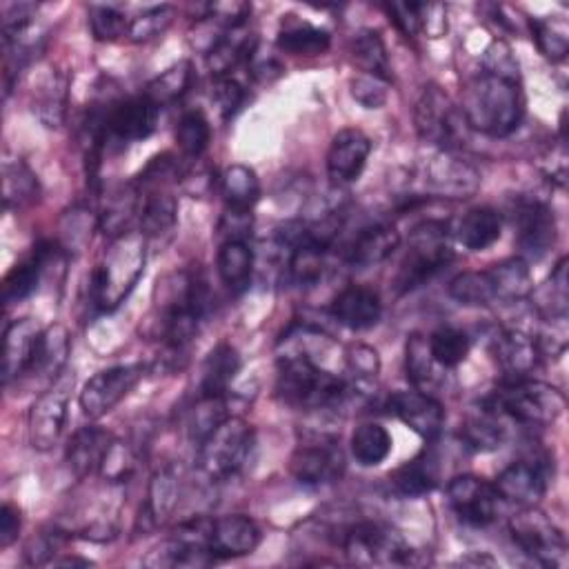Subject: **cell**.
Returning a JSON list of instances; mask_svg holds the SVG:
<instances>
[{
	"label": "cell",
	"instance_id": "cell-1",
	"mask_svg": "<svg viewBox=\"0 0 569 569\" xmlns=\"http://www.w3.org/2000/svg\"><path fill=\"white\" fill-rule=\"evenodd\" d=\"M460 111L469 129L493 138L509 136L525 116L520 78L482 69L465 87Z\"/></svg>",
	"mask_w": 569,
	"mask_h": 569
},
{
	"label": "cell",
	"instance_id": "cell-2",
	"mask_svg": "<svg viewBox=\"0 0 569 569\" xmlns=\"http://www.w3.org/2000/svg\"><path fill=\"white\" fill-rule=\"evenodd\" d=\"M147 260V238L138 229L111 238L91 273V300L98 311H113L138 284Z\"/></svg>",
	"mask_w": 569,
	"mask_h": 569
},
{
	"label": "cell",
	"instance_id": "cell-3",
	"mask_svg": "<svg viewBox=\"0 0 569 569\" xmlns=\"http://www.w3.org/2000/svg\"><path fill=\"white\" fill-rule=\"evenodd\" d=\"M276 391L289 407L307 411L336 409L349 396L347 382L322 369L309 353H284L280 358Z\"/></svg>",
	"mask_w": 569,
	"mask_h": 569
},
{
	"label": "cell",
	"instance_id": "cell-4",
	"mask_svg": "<svg viewBox=\"0 0 569 569\" xmlns=\"http://www.w3.org/2000/svg\"><path fill=\"white\" fill-rule=\"evenodd\" d=\"M500 416L529 427H545L565 411V396L560 389L529 378L505 380L489 398H485Z\"/></svg>",
	"mask_w": 569,
	"mask_h": 569
},
{
	"label": "cell",
	"instance_id": "cell-5",
	"mask_svg": "<svg viewBox=\"0 0 569 569\" xmlns=\"http://www.w3.org/2000/svg\"><path fill=\"white\" fill-rule=\"evenodd\" d=\"M453 258L449 229L440 220H422L409 233V249L400 262L396 276V289L400 293L420 287L436 276Z\"/></svg>",
	"mask_w": 569,
	"mask_h": 569
},
{
	"label": "cell",
	"instance_id": "cell-6",
	"mask_svg": "<svg viewBox=\"0 0 569 569\" xmlns=\"http://www.w3.org/2000/svg\"><path fill=\"white\" fill-rule=\"evenodd\" d=\"M338 545L356 565H416V553L398 529L376 522L358 520L340 531Z\"/></svg>",
	"mask_w": 569,
	"mask_h": 569
},
{
	"label": "cell",
	"instance_id": "cell-7",
	"mask_svg": "<svg viewBox=\"0 0 569 569\" xmlns=\"http://www.w3.org/2000/svg\"><path fill=\"white\" fill-rule=\"evenodd\" d=\"M253 447V429L247 420L238 416H227L200 445H198V467L200 471L218 482L236 476Z\"/></svg>",
	"mask_w": 569,
	"mask_h": 569
},
{
	"label": "cell",
	"instance_id": "cell-8",
	"mask_svg": "<svg viewBox=\"0 0 569 569\" xmlns=\"http://www.w3.org/2000/svg\"><path fill=\"white\" fill-rule=\"evenodd\" d=\"M413 124L418 136L438 147V151H456L469 129L460 107L438 84H427L420 91L413 107Z\"/></svg>",
	"mask_w": 569,
	"mask_h": 569
},
{
	"label": "cell",
	"instance_id": "cell-9",
	"mask_svg": "<svg viewBox=\"0 0 569 569\" xmlns=\"http://www.w3.org/2000/svg\"><path fill=\"white\" fill-rule=\"evenodd\" d=\"M509 533L516 547L542 567H562L567 558V542L562 531L533 507H520L509 520Z\"/></svg>",
	"mask_w": 569,
	"mask_h": 569
},
{
	"label": "cell",
	"instance_id": "cell-10",
	"mask_svg": "<svg viewBox=\"0 0 569 569\" xmlns=\"http://www.w3.org/2000/svg\"><path fill=\"white\" fill-rule=\"evenodd\" d=\"M76 376L73 371L64 369L31 405L29 409V442L38 451H49L62 436L67 413H69V398L73 389Z\"/></svg>",
	"mask_w": 569,
	"mask_h": 569
},
{
	"label": "cell",
	"instance_id": "cell-11",
	"mask_svg": "<svg viewBox=\"0 0 569 569\" xmlns=\"http://www.w3.org/2000/svg\"><path fill=\"white\" fill-rule=\"evenodd\" d=\"M142 376H144L142 365H116L93 373L84 382L78 396L82 413L91 420L107 416L116 405H120L133 391V387L142 380Z\"/></svg>",
	"mask_w": 569,
	"mask_h": 569
},
{
	"label": "cell",
	"instance_id": "cell-12",
	"mask_svg": "<svg viewBox=\"0 0 569 569\" xmlns=\"http://www.w3.org/2000/svg\"><path fill=\"white\" fill-rule=\"evenodd\" d=\"M427 193L451 200H467L480 189V171L456 151H436L422 173Z\"/></svg>",
	"mask_w": 569,
	"mask_h": 569
},
{
	"label": "cell",
	"instance_id": "cell-13",
	"mask_svg": "<svg viewBox=\"0 0 569 569\" xmlns=\"http://www.w3.org/2000/svg\"><path fill=\"white\" fill-rule=\"evenodd\" d=\"M289 471L296 482L307 487L336 482L345 471V456L338 440L320 436L298 445L289 460Z\"/></svg>",
	"mask_w": 569,
	"mask_h": 569
},
{
	"label": "cell",
	"instance_id": "cell-14",
	"mask_svg": "<svg viewBox=\"0 0 569 569\" xmlns=\"http://www.w3.org/2000/svg\"><path fill=\"white\" fill-rule=\"evenodd\" d=\"M447 500L458 520L471 527H485L493 522L500 505L496 487L471 473L456 476L447 485Z\"/></svg>",
	"mask_w": 569,
	"mask_h": 569
},
{
	"label": "cell",
	"instance_id": "cell-15",
	"mask_svg": "<svg viewBox=\"0 0 569 569\" xmlns=\"http://www.w3.org/2000/svg\"><path fill=\"white\" fill-rule=\"evenodd\" d=\"M516 242L525 258L540 260L556 244V218L553 211L540 200H518L513 207Z\"/></svg>",
	"mask_w": 569,
	"mask_h": 569
},
{
	"label": "cell",
	"instance_id": "cell-16",
	"mask_svg": "<svg viewBox=\"0 0 569 569\" xmlns=\"http://www.w3.org/2000/svg\"><path fill=\"white\" fill-rule=\"evenodd\" d=\"M389 413H393L402 425L425 440H433L442 431L445 409L442 405L420 389L396 391L387 400Z\"/></svg>",
	"mask_w": 569,
	"mask_h": 569
},
{
	"label": "cell",
	"instance_id": "cell-17",
	"mask_svg": "<svg viewBox=\"0 0 569 569\" xmlns=\"http://www.w3.org/2000/svg\"><path fill=\"white\" fill-rule=\"evenodd\" d=\"M549 467L540 460H518L505 467L493 487L500 500H507L518 507H533L547 491Z\"/></svg>",
	"mask_w": 569,
	"mask_h": 569
},
{
	"label": "cell",
	"instance_id": "cell-18",
	"mask_svg": "<svg viewBox=\"0 0 569 569\" xmlns=\"http://www.w3.org/2000/svg\"><path fill=\"white\" fill-rule=\"evenodd\" d=\"M371 153V140L360 129H340L327 151V176L336 187L356 182Z\"/></svg>",
	"mask_w": 569,
	"mask_h": 569
},
{
	"label": "cell",
	"instance_id": "cell-19",
	"mask_svg": "<svg viewBox=\"0 0 569 569\" xmlns=\"http://www.w3.org/2000/svg\"><path fill=\"white\" fill-rule=\"evenodd\" d=\"M160 107H156L147 96H136L118 100L107 109V133L122 140L136 142L149 138L158 127Z\"/></svg>",
	"mask_w": 569,
	"mask_h": 569
},
{
	"label": "cell",
	"instance_id": "cell-20",
	"mask_svg": "<svg viewBox=\"0 0 569 569\" xmlns=\"http://www.w3.org/2000/svg\"><path fill=\"white\" fill-rule=\"evenodd\" d=\"M491 353L498 369L505 373V380L527 378L542 356L538 340L520 329L498 331L491 340Z\"/></svg>",
	"mask_w": 569,
	"mask_h": 569
},
{
	"label": "cell",
	"instance_id": "cell-21",
	"mask_svg": "<svg viewBox=\"0 0 569 569\" xmlns=\"http://www.w3.org/2000/svg\"><path fill=\"white\" fill-rule=\"evenodd\" d=\"M260 542V529L249 516L231 513L211 520L209 549L216 560L251 553Z\"/></svg>",
	"mask_w": 569,
	"mask_h": 569
},
{
	"label": "cell",
	"instance_id": "cell-22",
	"mask_svg": "<svg viewBox=\"0 0 569 569\" xmlns=\"http://www.w3.org/2000/svg\"><path fill=\"white\" fill-rule=\"evenodd\" d=\"M113 442H116L113 433L98 425H87L78 429L67 445L69 469L78 478H89L93 473H100Z\"/></svg>",
	"mask_w": 569,
	"mask_h": 569
},
{
	"label": "cell",
	"instance_id": "cell-23",
	"mask_svg": "<svg viewBox=\"0 0 569 569\" xmlns=\"http://www.w3.org/2000/svg\"><path fill=\"white\" fill-rule=\"evenodd\" d=\"M42 329L33 318H18L4 329V358H2V380L9 385L11 380L24 376L31 367L33 353L38 349Z\"/></svg>",
	"mask_w": 569,
	"mask_h": 569
},
{
	"label": "cell",
	"instance_id": "cell-24",
	"mask_svg": "<svg viewBox=\"0 0 569 569\" xmlns=\"http://www.w3.org/2000/svg\"><path fill=\"white\" fill-rule=\"evenodd\" d=\"M331 316L342 327L362 331L378 325L382 316V302L373 289L362 284H349L333 298Z\"/></svg>",
	"mask_w": 569,
	"mask_h": 569
},
{
	"label": "cell",
	"instance_id": "cell-25",
	"mask_svg": "<svg viewBox=\"0 0 569 569\" xmlns=\"http://www.w3.org/2000/svg\"><path fill=\"white\" fill-rule=\"evenodd\" d=\"M400 244V233L389 222H378L371 227L360 229L351 244L347 247L345 260L356 269L376 267L387 260Z\"/></svg>",
	"mask_w": 569,
	"mask_h": 569
},
{
	"label": "cell",
	"instance_id": "cell-26",
	"mask_svg": "<svg viewBox=\"0 0 569 569\" xmlns=\"http://www.w3.org/2000/svg\"><path fill=\"white\" fill-rule=\"evenodd\" d=\"M60 253V249L53 242H40L33 253L18 262L4 278V287H2V296H4V305H16L24 298H29L36 289L38 282L42 278V273L47 271V264Z\"/></svg>",
	"mask_w": 569,
	"mask_h": 569
},
{
	"label": "cell",
	"instance_id": "cell-27",
	"mask_svg": "<svg viewBox=\"0 0 569 569\" xmlns=\"http://www.w3.org/2000/svg\"><path fill=\"white\" fill-rule=\"evenodd\" d=\"M69 331L64 325L53 322L47 329H42L38 349L33 353L29 376L38 378L42 382H53L64 369H67V358H69Z\"/></svg>",
	"mask_w": 569,
	"mask_h": 569
},
{
	"label": "cell",
	"instance_id": "cell-28",
	"mask_svg": "<svg viewBox=\"0 0 569 569\" xmlns=\"http://www.w3.org/2000/svg\"><path fill=\"white\" fill-rule=\"evenodd\" d=\"M180 496L178 478L171 469H160L153 473L149 489H147V500L140 509V516L136 520L138 531H153L160 527L176 509Z\"/></svg>",
	"mask_w": 569,
	"mask_h": 569
},
{
	"label": "cell",
	"instance_id": "cell-29",
	"mask_svg": "<svg viewBox=\"0 0 569 569\" xmlns=\"http://www.w3.org/2000/svg\"><path fill=\"white\" fill-rule=\"evenodd\" d=\"M256 51V36L249 33L244 27L229 29L222 33V38L204 53L207 67L213 78L231 76L236 67L242 62H249Z\"/></svg>",
	"mask_w": 569,
	"mask_h": 569
},
{
	"label": "cell",
	"instance_id": "cell-30",
	"mask_svg": "<svg viewBox=\"0 0 569 569\" xmlns=\"http://www.w3.org/2000/svg\"><path fill=\"white\" fill-rule=\"evenodd\" d=\"M176 213H178V202L167 189H162V187L140 189V218H138V222H140V231L144 233L147 240L171 233L173 227H176Z\"/></svg>",
	"mask_w": 569,
	"mask_h": 569
},
{
	"label": "cell",
	"instance_id": "cell-31",
	"mask_svg": "<svg viewBox=\"0 0 569 569\" xmlns=\"http://www.w3.org/2000/svg\"><path fill=\"white\" fill-rule=\"evenodd\" d=\"M240 371V356L229 342H218L204 358L200 369V396H227L236 373Z\"/></svg>",
	"mask_w": 569,
	"mask_h": 569
},
{
	"label": "cell",
	"instance_id": "cell-32",
	"mask_svg": "<svg viewBox=\"0 0 569 569\" xmlns=\"http://www.w3.org/2000/svg\"><path fill=\"white\" fill-rule=\"evenodd\" d=\"M282 27L278 31V49H282L284 53L291 56H305V58H313V56H322L329 44H331V36L329 31L313 27L311 22H305L296 16H282Z\"/></svg>",
	"mask_w": 569,
	"mask_h": 569
},
{
	"label": "cell",
	"instance_id": "cell-33",
	"mask_svg": "<svg viewBox=\"0 0 569 569\" xmlns=\"http://www.w3.org/2000/svg\"><path fill=\"white\" fill-rule=\"evenodd\" d=\"M140 218V189L136 184H124L111 191L98 213V227L104 236L118 238L131 231V222Z\"/></svg>",
	"mask_w": 569,
	"mask_h": 569
},
{
	"label": "cell",
	"instance_id": "cell-34",
	"mask_svg": "<svg viewBox=\"0 0 569 569\" xmlns=\"http://www.w3.org/2000/svg\"><path fill=\"white\" fill-rule=\"evenodd\" d=\"M438 460L431 451H420L416 458L407 460L402 467H398L391 476L389 482L391 487L407 498L425 496L438 487Z\"/></svg>",
	"mask_w": 569,
	"mask_h": 569
},
{
	"label": "cell",
	"instance_id": "cell-35",
	"mask_svg": "<svg viewBox=\"0 0 569 569\" xmlns=\"http://www.w3.org/2000/svg\"><path fill=\"white\" fill-rule=\"evenodd\" d=\"M500 413L489 405L480 402V407L471 409L460 427V436L473 451H493L505 440V427L498 418Z\"/></svg>",
	"mask_w": 569,
	"mask_h": 569
},
{
	"label": "cell",
	"instance_id": "cell-36",
	"mask_svg": "<svg viewBox=\"0 0 569 569\" xmlns=\"http://www.w3.org/2000/svg\"><path fill=\"white\" fill-rule=\"evenodd\" d=\"M502 231V218L491 207L469 209L456 229V240L469 251H482L491 247Z\"/></svg>",
	"mask_w": 569,
	"mask_h": 569
},
{
	"label": "cell",
	"instance_id": "cell-37",
	"mask_svg": "<svg viewBox=\"0 0 569 569\" xmlns=\"http://www.w3.org/2000/svg\"><path fill=\"white\" fill-rule=\"evenodd\" d=\"M216 264H218V276L222 284L231 293H242L251 282L253 249L249 242H242V240L222 242L218 249Z\"/></svg>",
	"mask_w": 569,
	"mask_h": 569
},
{
	"label": "cell",
	"instance_id": "cell-38",
	"mask_svg": "<svg viewBox=\"0 0 569 569\" xmlns=\"http://www.w3.org/2000/svg\"><path fill=\"white\" fill-rule=\"evenodd\" d=\"M487 271H489L498 302H518V300L527 298L533 289L529 264L520 256L507 258Z\"/></svg>",
	"mask_w": 569,
	"mask_h": 569
},
{
	"label": "cell",
	"instance_id": "cell-39",
	"mask_svg": "<svg viewBox=\"0 0 569 569\" xmlns=\"http://www.w3.org/2000/svg\"><path fill=\"white\" fill-rule=\"evenodd\" d=\"M351 58L362 69V73L373 76L382 82L391 80V64L382 36L376 29H360L351 38Z\"/></svg>",
	"mask_w": 569,
	"mask_h": 569
},
{
	"label": "cell",
	"instance_id": "cell-40",
	"mask_svg": "<svg viewBox=\"0 0 569 569\" xmlns=\"http://www.w3.org/2000/svg\"><path fill=\"white\" fill-rule=\"evenodd\" d=\"M40 187L36 173L20 160L7 158L2 162V202L4 209H24L38 200Z\"/></svg>",
	"mask_w": 569,
	"mask_h": 569
},
{
	"label": "cell",
	"instance_id": "cell-41",
	"mask_svg": "<svg viewBox=\"0 0 569 569\" xmlns=\"http://www.w3.org/2000/svg\"><path fill=\"white\" fill-rule=\"evenodd\" d=\"M220 193L227 209L251 211L260 200V180L247 164H231L220 176Z\"/></svg>",
	"mask_w": 569,
	"mask_h": 569
},
{
	"label": "cell",
	"instance_id": "cell-42",
	"mask_svg": "<svg viewBox=\"0 0 569 569\" xmlns=\"http://www.w3.org/2000/svg\"><path fill=\"white\" fill-rule=\"evenodd\" d=\"M193 82V67L189 60H180L164 69L160 76H156L147 87L144 93L156 107H167L178 102L191 87Z\"/></svg>",
	"mask_w": 569,
	"mask_h": 569
},
{
	"label": "cell",
	"instance_id": "cell-43",
	"mask_svg": "<svg viewBox=\"0 0 569 569\" xmlns=\"http://www.w3.org/2000/svg\"><path fill=\"white\" fill-rule=\"evenodd\" d=\"M67 78L62 73H49L36 91L33 113L44 127H60L67 113Z\"/></svg>",
	"mask_w": 569,
	"mask_h": 569
},
{
	"label": "cell",
	"instance_id": "cell-44",
	"mask_svg": "<svg viewBox=\"0 0 569 569\" xmlns=\"http://www.w3.org/2000/svg\"><path fill=\"white\" fill-rule=\"evenodd\" d=\"M391 445L393 440L389 431L378 422H365L356 427L351 436V453L362 467H376L385 462L391 453Z\"/></svg>",
	"mask_w": 569,
	"mask_h": 569
},
{
	"label": "cell",
	"instance_id": "cell-45",
	"mask_svg": "<svg viewBox=\"0 0 569 569\" xmlns=\"http://www.w3.org/2000/svg\"><path fill=\"white\" fill-rule=\"evenodd\" d=\"M325 251L309 242H298L289 249L287 271L298 287H313L325 276Z\"/></svg>",
	"mask_w": 569,
	"mask_h": 569
},
{
	"label": "cell",
	"instance_id": "cell-46",
	"mask_svg": "<svg viewBox=\"0 0 569 569\" xmlns=\"http://www.w3.org/2000/svg\"><path fill=\"white\" fill-rule=\"evenodd\" d=\"M531 38L536 40L540 53L547 60L551 62L565 60L569 51V27L565 18L545 16V18L531 20Z\"/></svg>",
	"mask_w": 569,
	"mask_h": 569
},
{
	"label": "cell",
	"instance_id": "cell-47",
	"mask_svg": "<svg viewBox=\"0 0 569 569\" xmlns=\"http://www.w3.org/2000/svg\"><path fill=\"white\" fill-rule=\"evenodd\" d=\"M567 258H560L549 280L538 289V309L545 320H567L569 284H567Z\"/></svg>",
	"mask_w": 569,
	"mask_h": 569
},
{
	"label": "cell",
	"instance_id": "cell-48",
	"mask_svg": "<svg viewBox=\"0 0 569 569\" xmlns=\"http://www.w3.org/2000/svg\"><path fill=\"white\" fill-rule=\"evenodd\" d=\"M449 296L467 307H487L496 302L489 271H462L449 282Z\"/></svg>",
	"mask_w": 569,
	"mask_h": 569
},
{
	"label": "cell",
	"instance_id": "cell-49",
	"mask_svg": "<svg viewBox=\"0 0 569 569\" xmlns=\"http://www.w3.org/2000/svg\"><path fill=\"white\" fill-rule=\"evenodd\" d=\"M209 138H211V127L202 111L193 109L182 113L176 127V144L182 151V156H187L189 160H198L204 153Z\"/></svg>",
	"mask_w": 569,
	"mask_h": 569
},
{
	"label": "cell",
	"instance_id": "cell-50",
	"mask_svg": "<svg viewBox=\"0 0 569 569\" xmlns=\"http://www.w3.org/2000/svg\"><path fill=\"white\" fill-rule=\"evenodd\" d=\"M429 351L433 360L442 367H458L471 349L469 336L456 327H440L429 338Z\"/></svg>",
	"mask_w": 569,
	"mask_h": 569
},
{
	"label": "cell",
	"instance_id": "cell-51",
	"mask_svg": "<svg viewBox=\"0 0 569 569\" xmlns=\"http://www.w3.org/2000/svg\"><path fill=\"white\" fill-rule=\"evenodd\" d=\"M227 396H200L198 405L189 413V438L196 442V447L227 418Z\"/></svg>",
	"mask_w": 569,
	"mask_h": 569
},
{
	"label": "cell",
	"instance_id": "cell-52",
	"mask_svg": "<svg viewBox=\"0 0 569 569\" xmlns=\"http://www.w3.org/2000/svg\"><path fill=\"white\" fill-rule=\"evenodd\" d=\"M433 356L422 333H411L405 345V371L416 387H425L433 378Z\"/></svg>",
	"mask_w": 569,
	"mask_h": 569
},
{
	"label": "cell",
	"instance_id": "cell-53",
	"mask_svg": "<svg viewBox=\"0 0 569 569\" xmlns=\"http://www.w3.org/2000/svg\"><path fill=\"white\" fill-rule=\"evenodd\" d=\"M173 16H176V9L171 4L149 7L142 13H138L136 18H131L127 38L131 42L153 40V38H158L160 33H164L169 29V24L173 22Z\"/></svg>",
	"mask_w": 569,
	"mask_h": 569
},
{
	"label": "cell",
	"instance_id": "cell-54",
	"mask_svg": "<svg viewBox=\"0 0 569 569\" xmlns=\"http://www.w3.org/2000/svg\"><path fill=\"white\" fill-rule=\"evenodd\" d=\"M131 18H127L118 7L113 4H91L89 7V27L96 40L100 42H113L129 31Z\"/></svg>",
	"mask_w": 569,
	"mask_h": 569
},
{
	"label": "cell",
	"instance_id": "cell-55",
	"mask_svg": "<svg viewBox=\"0 0 569 569\" xmlns=\"http://www.w3.org/2000/svg\"><path fill=\"white\" fill-rule=\"evenodd\" d=\"M136 465H138V460H136V453L131 451V447L116 440L102 469H100V476L109 482H127L133 476Z\"/></svg>",
	"mask_w": 569,
	"mask_h": 569
},
{
	"label": "cell",
	"instance_id": "cell-56",
	"mask_svg": "<svg viewBox=\"0 0 569 569\" xmlns=\"http://www.w3.org/2000/svg\"><path fill=\"white\" fill-rule=\"evenodd\" d=\"M244 98H247V91H244V87L233 76L216 78L213 91H211V100H213V104L218 107V111H220V116L224 120L231 118L242 107Z\"/></svg>",
	"mask_w": 569,
	"mask_h": 569
},
{
	"label": "cell",
	"instance_id": "cell-57",
	"mask_svg": "<svg viewBox=\"0 0 569 569\" xmlns=\"http://www.w3.org/2000/svg\"><path fill=\"white\" fill-rule=\"evenodd\" d=\"M253 229V213L251 211H240V209H224L220 222H218V238L222 242L231 240H242L249 242Z\"/></svg>",
	"mask_w": 569,
	"mask_h": 569
},
{
	"label": "cell",
	"instance_id": "cell-58",
	"mask_svg": "<svg viewBox=\"0 0 569 569\" xmlns=\"http://www.w3.org/2000/svg\"><path fill=\"white\" fill-rule=\"evenodd\" d=\"M387 82L373 78V76H367V73H360L356 78L349 80V89H351V96L365 107V109H380L387 100Z\"/></svg>",
	"mask_w": 569,
	"mask_h": 569
},
{
	"label": "cell",
	"instance_id": "cell-59",
	"mask_svg": "<svg viewBox=\"0 0 569 569\" xmlns=\"http://www.w3.org/2000/svg\"><path fill=\"white\" fill-rule=\"evenodd\" d=\"M385 11L405 36H416L420 31V2H389L385 4Z\"/></svg>",
	"mask_w": 569,
	"mask_h": 569
},
{
	"label": "cell",
	"instance_id": "cell-60",
	"mask_svg": "<svg viewBox=\"0 0 569 569\" xmlns=\"http://www.w3.org/2000/svg\"><path fill=\"white\" fill-rule=\"evenodd\" d=\"M347 362H349L351 371L358 373L360 378H376L380 371L378 351L367 345H353L347 353Z\"/></svg>",
	"mask_w": 569,
	"mask_h": 569
},
{
	"label": "cell",
	"instance_id": "cell-61",
	"mask_svg": "<svg viewBox=\"0 0 569 569\" xmlns=\"http://www.w3.org/2000/svg\"><path fill=\"white\" fill-rule=\"evenodd\" d=\"M420 31L429 38H440L447 31L445 4H420Z\"/></svg>",
	"mask_w": 569,
	"mask_h": 569
},
{
	"label": "cell",
	"instance_id": "cell-62",
	"mask_svg": "<svg viewBox=\"0 0 569 569\" xmlns=\"http://www.w3.org/2000/svg\"><path fill=\"white\" fill-rule=\"evenodd\" d=\"M20 527H22V516L18 507H13L11 502H4L0 509V549H7L9 545L16 542Z\"/></svg>",
	"mask_w": 569,
	"mask_h": 569
}]
</instances>
